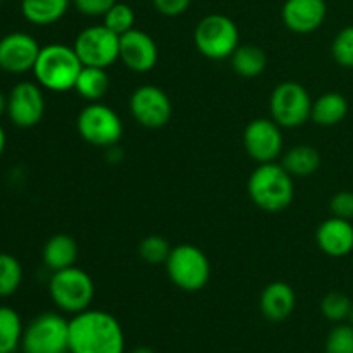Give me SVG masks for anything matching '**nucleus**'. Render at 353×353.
<instances>
[{"instance_id":"obj_29","label":"nucleus","mask_w":353,"mask_h":353,"mask_svg":"<svg viewBox=\"0 0 353 353\" xmlns=\"http://www.w3.org/2000/svg\"><path fill=\"white\" fill-rule=\"evenodd\" d=\"M134 10L131 9L128 3L116 2L109 9V12L103 16V24L109 28L110 31H114L116 34H124L128 31H131L134 28Z\"/></svg>"},{"instance_id":"obj_12","label":"nucleus","mask_w":353,"mask_h":353,"mask_svg":"<svg viewBox=\"0 0 353 353\" xmlns=\"http://www.w3.org/2000/svg\"><path fill=\"white\" fill-rule=\"evenodd\" d=\"M131 116L145 128L157 130L165 126L172 116V103L168 93L154 85H143L130 97Z\"/></svg>"},{"instance_id":"obj_33","label":"nucleus","mask_w":353,"mask_h":353,"mask_svg":"<svg viewBox=\"0 0 353 353\" xmlns=\"http://www.w3.org/2000/svg\"><path fill=\"white\" fill-rule=\"evenodd\" d=\"M331 214L340 219H353V192H338L330 202Z\"/></svg>"},{"instance_id":"obj_25","label":"nucleus","mask_w":353,"mask_h":353,"mask_svg":"<svg viewBox=\"0 0 353 353\" xmlns=\"http://www.w3.org/2000/svg\"><path fill=\"white\" fill-rule=\"evenodd\" d=\"M23 321L12 307L0 305V352L14 353L23 340Z\"/></svg>"},{"instance_id":"obj_39","label":"nucleus","mask_w":353,"mask_h":353,"mask_svg":"<svg viewBox=\"0 0 353 353\" xmlns=\"http://www.w3.org/2000/svg\"><path fill=\"white\" fill-rule=\"evenodd\" d=\"M0 3H2V0H0Z\"/></svg>"},{"instance_id":"obj_2","label":"nucleus","mask_w":353,"mask_h":353,"mask_svg":"<svg viewBox=\"0 0 353 353\" xmlns=\"http://www.w3.org/2000/svg\"><path fill=\"white\" fill-rule=\"evenodd\" d=\"M83 69L74 47L62 43H50L41 47L34 62L33 74L38 85L50 92H68L74 90L76 79Z\"/></svg>"},{"instance_id":"obj_9","label":"nucleus","mask_w":353,"mask_h":353,"mask_svg":"<svg viewBox=\"0 0 353 353\" xmlns=\"http://www.w3.org/2000/svg\"><path fill=\"white\" fill-rule=\"evenodd\" d=\"M269 110L279 126L299 128L310 119L312 100L300 83L285 81L272 90Z\"/></svg>"},{"instance_id":"obj_18","label":"nucleus","mask_w":353,"mask_h":353,"mask_svg":"<svg viewBox=\"0 0 353 353\" xmlns=\"http://www.w3.org/2000/svg\"><path fill=\"white\" fill-rule=\"evenodd\" d=\"M296 296L292 286L285 281L269 283L261 293V312L271 323H281L288 319L295 310Z\"/></svg>"},{"instance_id":"obj_22","label":"nucleus","mask_w":353,"mask_h":353,"mask_svg":"<svg viewBox=\"0 0 353 353\" xmlns=\"http://www.w3.org/2000/svg\"><path fill=\"white\" fill-rule=\"evenodd\" d=\"M281 165L295 178H309L319 169L321 155L310 145H296L283 155Z\"/></svg>"},{"instance_id":"obj_11","label":"nucleus","mask_w":353,"mask_h":353,"mask_svg":"<svg viewBox=\"0 0 353 353\" xmlns=\"http://www.w3.org/2000/svg\"><path fill=\"white\" fill-rule=\"evenodd\" d=\"M7 116L17 128H33L43 119L45 95L38 83L21 81L7 95Z\"/></svg>"},{"instance_id":"obj_40","label":"nucleus","mask_w":353,"mask_h":353,"mask_svg":"<svg viewBox=\"0 0 353 353\" xmlns=\"http://www.w3.org/2000/svg\"><path fill=\"white\" fill-rule=\"evenodd\" d=\"M0 353H3V352H0Z\"/></svg>"},{"instance_id":"obj_24","label":"nucleus","mask_w":353,"mask_h":353,"mask_svg":"<svg viewBox=\"0 0 353 353\" xmlns=\"http://www.w3.org/2000/svg\"><path fill=\"white\" fill-rule=\"evenodd\" d=\"M231 65L234 72L241 78H255L262 74L268 65V57L264 50L255 45H241L231 55Z\"/></svg>"},{"instance_id":"obj_34","label":"nucleus","mask_w":353,"mask_h":353,"mask_svg":"<svg viewBox=\"0 0 353 353\" xmlns=\"http://www.w3.org/2000/svg\"><path fill=\"white\" fill-rule=\"evenodd\" d=\"M159 14L168 17L181 16L192 6V0H152Z\"/></svg>"},{"instance_id":"obj_31","label":"nucleus","mask_w":353,"mask_h":353,"mask_svg":"<svg viewBox=\"0 0 353 353\" xmlns=\"http://www.w3.org/2000/svg\"><path fill=\"white\" fill-rule=\"evenodd\" d=\"M331 52H333V57L338 64L347 69H353V24L343 28L334 37Z\"/></svg>"},{"instance_id":"obj_4","label":"nucleus","mask_w":353,"mask_h":353,"mask_svg":"<svg viewBox=\"0 0 353 353\" xmlns=\"http://www.w3.org/2000/svg\"><path fill=\"white\" fill-rule=\"evenodd\" d=\"M48 293L59 310L76 316L92 305L95 299V283L88 272L72 265L52 272Z\"/></svg>"},{"instance_id":"obj_16","label":"nucleus","mask_w":353,"mask_h":353,"mask_svg":"<svg viewBox=\"0 0 353 353\" xmlns=\"http://www.w3.org/2000/svg\"><path fill=\"white\" fill-rule=\"evenodd\" d=\"M326 16V0H286L281 9L285 26L300 34L319 30Z\"/></svg>"},{"instance_id":"obj_20","label":"nucleus","mask_w":353,"mask_h":353,"mask_svg":"<svg viewBox=\"0 0 353 353\" xmlns=\"http://www.w3.org/2000/svg\"><path fill=\"white\" fill-rule=\"evenodd\" d=\"M78 259V243L68 234H55L45 243L43 262L52 272L72 268Z\"/></svg>"},{"instance_id":"obj_13","label":"nucleus","mask_w":353,"mask_h":353,"mask_svg":"<svg viewBox=\"0 0 353 353\" xmlns=\"http://www.w3.org/2000/svg\"><path fill=\"white\" fill-rule=\"evenodd\" d=\"M243 147L259 164L274 162L283 150L279 124L272 119H254L243 131Z\"/></svg>"},{"instance_id":"obj_36","label":"nucleus","mask_w":353,"mask_h":353,"mask_svg":"<svg viewBox=\"0 0 353 353\" xmlns=\"http://www.w3.org/2000/svg\"><path fill=\"white\" fill-rule=\"evenodd\" d=\"M7 112V97L3 95V92L0 90V117Z\"/></svg>"},{"instance_id":"obj_26","label":"nucleus","mask_w":353,"mask_h":353,"mask_svg":"<svg viewBox=\"0 0 353 353\" xmlns=\"http://www.w3.org/2000/svg\"><path fill=\"white\" fill-rule=\"evenodd\" d=\"M23 283V265L14 255L0 254V299L14 295Z\"/></svg>"},{"instance_id":"obj_35","label":"nucleus","mask_w":353,"mask_h":353,"mask_svg":"<svg viewBox=\"0 0 353 353\" xmlns=\"http://www.w3.org/2000/svg\"><path fill=\"white\" fill-rule=\"evenodd\" d=\"M6 143H7L6 130H3L2 124H0V155H2V154H3V150H6Z\"/></svg>"},{"instance_id":"obj_6","label":"nucleus","mask_w":353,"mask_h":353,"mask_svg":"<svg viewBox=\"0 0 353 353\" xmlns=\"http://www.w3.org/2000/svg\"><path fill=\"white\" fill-rule=\"evenodd\" d=\"M195 45L202 55L224 61L240 47V31L233 19L223 14H209L195 28Z\"/></svg>"},{"instance_id":"obj_19","label":"nucleus","mask_w":353,"mask_h":353,"mask_svg":"<svg viewBox=\"0 0 353 353\" xmlns=\"http://www.w3.org/2000/svg\"><path fill=\"white\" fill-rule=\"evenodd\" d=\"M72 0H21L24 19L37 26H48L61 21Z\"/></svg>"},{"instance_id":"obj_17","label":"nucleus","mask_w":353,"mask_h":353,"mask_svg":"<svg viewBox=\"0 0 353 353\" xmlns=\"http://www.w3.org/2000/svg\"><path fill=\"white\" fill-rule=\"evenodd\" d=\"M316 241L321 250L330 257H345L353 250L352 221L330 217L317 228Z\"/></svg>"},{"instance_id":"obj_5","label":"nucleus","mask_w":353,"mask_h":353,"mask_svg":"<svg viewBox=\"0 0 353 353\" xmlns=\"http://www.w3.org/2000/svg\"><path fill=\"white\" fill-rule=\"evenodd\" d=\"M169 279L183 292H200L210 279V264L199 247L190 243L178 245L165 262Z\"/></svg>"},{"instance_id":"obj_27","label":"nucleus","mask_w":353,"mask_h":353,"mask_svg":"<svg viewBox=\"0 0 353 353\" xmlns=\"http://www.w3.org/2000/svg\"><path fill=\"white\" fill-rule=\"evenodd\" d=\"M353 300L348 295L340 292H331L321 302V312L331 323H343L345 319H350Z\"/></svg>"},{"instance_id":"obj_15","label":"nucleus","mask_w":353,"mask_h":353,"mask_svg":"<svg viewBox=\"0 0 353 353\" xmlns=\"http://www.w3.org/2000/svg\"><path fill=\"white\" fill-rule=\"evenodd\" d=\"M119 61L133 72H148L159 61V48L154 38L133 28L119 37Z\"/></svg>"},{"instance_id":"obj_3","label":"nucleus","mask_w":353,"mask_h":353,"mask_svg":"<svg viewBox=\"0 0 353 353\" xmlns=\"http://www.w3.org/2000/svg\"><path fill=\"white\" fill-rule=\"evenodd\" d=\"M248 195L259 209L265 212H281L293 202L295 186L293 176L281 164H259L248 178Z\"/></svg>"},{"instance_id":"obj_21","label":"nucleus","mask_w":353,"mask_h":353,"mask_svg":"<svg viewBox=\"0 0 353 353\" xmlns=\"http://www.w3.org/2000/svg\"><path fill=\"white\" fill-rule=\"evenodd\" d=\"M348 102L341 93H323L316 102H312L310 119L319 126H336L347 117Z\"/></svg>"},{"instance_id":"obj_30","label":"nucleus","mask_w":353,"mask_h":353,"mask_svg":"<svg viewBox=\"0 0 353 353\" xmlns=\"http://www.w3.org/2000/svg\"><path fill=\"white\" fill-rule=\"evenodd\" d=\"M324 353H353V324H338L330 331Z\"/></svg>"},{"instance_id":"obj_23","label":"nucleus","mask_w":353,"mask_h":353,"mask_svg":"<svg viewBox=\"0 0 353 353\" xmlns=\"http://www.w3.org/2000/svg\"><path fill=\"white\" fill-rule=\"evenodd\" d=\"M109 88L110 78L107 74V69L83 65L74 85V90L81 99L88 100V102H99L107 95Z\"/></svg>"},{"instance_id":"obj_32","label":"nucleus","mask_w":353,"mask_h":353,"mask_svg":"<svg viewBox=\"0 0 353 353\" xmlns=\"http://www.w3.org/2000/svg\"><path fill=\"white\" fill-rule=\"evenodd\" d=\"M117 0H72L78 12L88 17H103Z\"/></svg>"},{"instance_id":"obj_38","label":"nucleus","mask_w":353,"mask_h":353,"mask_svg":"<svg viewBox=\"0 0 353 353\" xmlns=\"http://www.w3.org/2000/svg\"><path fill=\"white\" fill-rule=\"evenodd\" d=\"M350 321H352V324H353V305H352V314H350Z\"/></svg>"},{"instance_id":"obj_37","label":"nucleus","mask_w":353,"mask_h":353,"mask_svg":"<svg viewBox=\"0 0 353 353\" xmlns=\"http://www.w3.org/2000/svg\"><path fill=\"white\" fill-rule=\"evenodd\" d=\"M131 353H155V352L148 347H138V348H134Z\"/></svg>"},{"instance_id":"obj_28","label":"nucleus","mask_w":353,"mask_h":353,"mask_svg":"<svg viewBox=\"0 0 353 353\" xmlns=\"http://www.w3.org/2000/svg\"><path fill=\"white\" fill-rule=\"evenodd\" d=\"M171 245L165 240L164 236H159V234H150V236L143 238L138 245V254L143 259V262L152 265L165 264L171 254Z\"/></svg>"},{"instance_id":"obj_10","label":"nucleus","mask_w":353,"mask_h":353,"mask_svg":"<svg viewBox=\"0 0 353 353\" xmlns=\"http://www.w3.org/2000/svg\"><path fill=\"white\" fill-rule=\"evenodd\" d=\"M74 50L83 65L107 69L119 61V34L105 24L88 26L76 37Z\"/></svg>"},{"instance_id":"obj_8","label":"nucleus","mask_w":353,"mask_h":353,"mask_svg":"<svg viewBox=\"0 0 353 353\" xmlns=\"http://www.w3.org/2000/svg\"><path fill=\"white\" fill-rule=\"evenodd\" d=\"M78 133L86 143L93 147L112 148L121 141L124 126L121 117L100 102H92L78 114L76 119Z\"/></svg>"},{"instance_id":"obj_7","label":"nucleus","mask_w":353,"mask_h":353,"mask_svg":"<svg viewBox=\"0 0 353 353\" xmlns=\"http://www.w3.org/2000/svg\"><path fill=\"white\" fill-rule=\"evenodd\" d=\"M23 353H71L69 321L55 312H43L24 327Z\"/></svg>"},{"instance_id":"obj_1","label":"nucleus","mask_w":353,"mask_h":353,"mask_svg":"<svg viewBox=\"0 0 353 353\" xmlns=\"http://www.w3.org/2000/svg\"><path fill=\"white\" fill-rule=\"evenodd\" d=\"M126 340L119 321L105 310H83L69 321L71 353H124Z\"/></svg>"},{"instance_id":"obj_14","label":"nucleus","mask_w":353,"mask_h":353,"mask_svg":"<svg viewBox=\"0 0 353 353\" xmlns=\"http://www.w3.org/2000/svg\"><path fill=\"white\" fill-rule=\"evenodd\" d=\"M41 47L31 34L14 31L0 40V69L10 74L33 71Z\"/></svg>"}]
</instances>
